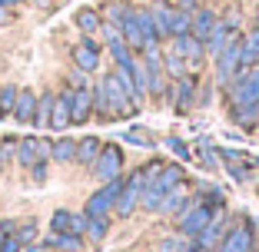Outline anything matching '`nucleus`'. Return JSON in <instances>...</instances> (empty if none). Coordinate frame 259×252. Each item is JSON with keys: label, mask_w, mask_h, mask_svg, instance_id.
<instances>
[{"label": "nucleus", "mask_w": 259, "mask_h": 252, "mask_svg": "<svg viewBox=\"0 0 259 252\" xmlns=\"http://www.w3.org/2000/svg\"><path fill=\"white\" fill-rule=\"evenodd\" d=\"M103 93H107V103H110V116H130V113H137V99H133V93L123 86V80H120V73H107L103 77Z\"/></svg>", "instance_id": "1"}, {"label": "nucleus", "mask_w": 259, "mask_h": 252, "mask_svg": "<svg viewBox=\"0 0 259 252\" xmlns=\"http://www.w3.org/2000/svg\"><path fill=\"white\" fill-rule=\"evenodd\" d=\"M123 186H126V183H123L120 176H116V179H110V183H103L90 199H87L83 216H90V219H107V213L113 209V203H116V196L123 192Z\"/></svg>", "instance_id": "2"}, {"label": "nucleus", "mask_w": 259, "mask_h": 252, "mask_svg": "<svg viewBox=\"0 0 259 252\" xmlns=\"http://www.w3.org/2000/svg\"><path fill=\"white\" fill-rule=\"evenodd\" d=\"M229 90H233V107L259 103V67L239 70L236 77H233V83H229Z\"/></svg>", "instance_id": "3"}, {"label": "nucleus", "mask_w": 259, "mask_h": 252, "mask_svg": "<svg viewBox=\"0 0 259 252\" xmlns=\"http://www.w3.org/2000/svg\"><path fill=\"white\" fill-rule=\"evenodd\" d=\"M239 60H243V37H233L216 54V77H220V83H233V77L239 73Z\"/></svg>", "instance_id": "4"}, {"label": "nucleus", "mask_w": 259, "mask_h": 252, "mask_svg": "<svg viewBox=\"0 0 259 252\" xmlns=\"http://www.w3.org/2000/svg\"><path fill=\"white\" fill-rule=\"evenodd\" d=\"M180 179H183V169L173 166V163H150L146 166V186H153V189H160V192H169L180 186Z\"/></svg>", "instance_id": "5"}, {"label": "nucleus", "mask_w": 259, "mask_h": 252, "mask_svg": "<svg viewBox=\"0 0 259 252\" xmlns=\"http://www.w3.org/2000/svg\"><path fill=\"white\" fill-rule=\"evenodd\" d=\"M120 173H123V153H120V146L103 143L97 163H93V176H97L100 183H110V179H116Z\"/></svg>", "instance_id": "6"}, {"label": "nucleus", "mask_w": 259, "mask_h": 252, "mask_svg": "<svg viewBox=\"0 0 259 252\" xmlns=\"http://www.w3.org/2000/svg\"><path fill=\"white\" fill-rule=\"evenodd\" d=\"M213 213H216V209H209L206 203H193V206L186 209L183 216H180V232H183V236H190V239H196L199 232L209 226Z\"/></svg>", "instance_id": "7"}, {"label": "nucleus", "mask_w": 259, "mask_h": 252, "mask_svg": "<svg viewBox=\"0 0 259 252\" xmlns=\"http://www.w3.org/2000/svg\"><path fill=\"white\" fill-rule=\"evenodd\" d=\"M220 252H256V232H252V222L246 219L243 226L229 229L220 242Z\"/></svg>", "instance_id": "8"}, {"label": "nucleus", "mask_w": 259, "mask_h": 252, "mask_svg": "<svg viewBox=\"0 0 259 252\" xmlns=\"http://www.w3.org/2000/svg\"><path fill=\"white\" fill-rule=\"evenodd\" d=\"M226 213L223 209H216L213 213V219H209V226H206L203 232H199L196 239H193V245H196L199 252H206V249H220V242H223V236H226Z\"/></svg>", "instance_id": "9"}, {"label": "nucleus", "mask_w": 259, "mask_h": 252, "mask_svg": "<svg viewBox=\"0 0 259 252\" xmlns=\"http://www.w3.org/2000/svg\"><path fill=\"white\" fill-rule=\"evenodd\" d=\"M73 63L83 73H93V70L100 67V46H97V40L90 37V33H83V40L76 43V50H73Z\"/></svg>", "instance_id": "10"}, {"label": "nucleus", "mask_w": 259, "mask_h": 252, "mask_svg": "<svg viewBox=\"0 0 259 252\" xmlns=\"http://www.w3.org/2000/svg\"><path fill=\"white\" fill-rule=\"evenodd\" d=\"M73 123V90H60V96L54 99V116H50V126L54 130H67Z\"/></svg>", "instance_id": "11"}, {"label": "nucleus", "mask_w": 259, "mask_h": 252, "mask_svg": "<svg viewBox=\"0 0 259 252\" xmlns=\"http://www.w3.org/2000/svg\"><path fill=\"white\" fill-rule=\"evenodd\" d=\"M233 37H236V23H233V20H216L213 33H209V40H206V50L216 57V54H220V50H223V46H226Z\"/></svg>", "instance_id": "12"}, {"label": "nucleus", "mask_w": 259, "mask_h": 252, "mask_svg": "<svg viewBox=\"0 0 259 252\" xmlns=\"http://www.w3.org/2000/svg\"><path fill=\"white\" fill-rule=\"evenodd\" d=\"M137 20H140V27H143V37H146V43H160V40H166V30H163V23L156 20L153 7H146V10H137Z\"/></svg>", "instance_id": "13"}, {"label": "nucleus", "mask_w": 259, "mask_h": 252, "mask_svg": "<svg viewBox=\"0 0 259 252\" xmlns=\"http://www.w3.org/2000/svg\"><path fill=\"white\" fill-rule=\"evenodd\" d=\"M93 116V86L73 90V123H87Z\"/></svg>", "instance_id": "14"}, {"label": "nucleus", "mask_w": 259, "mask_h": 252, "mask_svg": "<svg viewBox=\"0 0 259 252\" xmlns=\"http://www.w3.org/2000/svg\"><path fill=\"white\" fill-rule=\"evenodd\" d=\"M196 103V80L193 73H183V77L176 80V113H183Z\"/></svg>", "instance_id": "15"}, {"label": "nucleus", "mask_w": 259, "mask_h": 252, "mask_svg": "<svg viewBox=\"0 0 259 252\" xmlns=\"http://www.w3.org/2000/svg\"><path fill=\"white\" fill-rule=\"evenodd\" d=\"M213 27H216V14L209 7H196L193 10V37L196 40H209V33H213Z\"/></svg>", "instance_id": "16"}, {"label": "nucleus", "mask_w": 259, "mask_h": 252, "mask_svg": "<svg viewBox=\"0 0 259 252\" xmlns=\"http://www.w3.org/2000/svg\"><path fill=\"white\" fill-rule=\"evenodd\" d=\"M33 116H37V93L33 90H20L17 107H14V120L17 123H30L33 126Z\"/></svg>", "instance_id": "17"}, {"label": "nucleus", "mask_w": 259, "mask_h": 252, "mask_svg": "<svg viewBox=\"0 0 259 252\" xmlns=\"http://www.w3.org/2000/svg\"><path fill=\"white\" fill-rule=\"evenodd\" d=\"M123 40H126V46L130 50H143L146 46V37H143V27H140V20H137V10H130V17L123 20Z\"/></svg>", "instance_id": "18"}, {"label": "nucleus", "mask_w": 259, "mask_h": 252, "mask_svg": "<svg viewBox=\"0 0 259 252\" xmlns=\"http://www.w3.org/2000/svg\"><path fill=\"white\" fill-rule=\"evenodd\" d=\"M190 206H193V199L186 196V192L180 189V186H176V189H169L166 196H163V206H160V213H169V216L176 213V216H183Z\"/></svg>", "instance_id": "19"}, {"label": "nucleus", "mask_w": 259, "mask_h": 252, "mask_svg": "<svg viewBox=\"0 0 259 252\" xmlns=\"http://www.w3.org/2000/svg\"><path fill=\"white\" fill-rule=\"evenodd\" d=\"M44 153H47V146L37 143V139H23V143H17V163H20L23 169L33 166V163H37Z\"/></svg>", "instance_id": "20"}, {"label": "nucleus", "mask_w": 259, "mask_h": 252, "mask_svg": "<svg viewBox=\"0 0 259 252\" xmlns=\"http://www.w3.org/2000/svg\"><path fill=\"white\" fill-rule=\"evenodd\" d=\"M44 249H60V252H80L83 249V239L73 236V232H54V236L44 242Z\"/></svg>", "instance_id": "21"}, {"label": "nucleus", "mask_w": 259, "mask_h": 252, "mask_svg": "<svg viewBox=\"0 0 259 252\" xmlns=\"http://www.w3.org/2000/svg\"><path fill=\"white\" fill-rule=\"evenodd\" d=\"M259 67V30L246 33L243 37V60H239V70H252Z\"/></svg>", "instance_id": "22"}, {"label": "nucleus", "mask_w": 259, "mask_h": 252, "mask_svg": "<svg viewBox=\"0 0 259 252\" xmlns=\"http://www.w3.org/2000/svg\"><path fill=\"white\" fill-rule=\"evenodd\" d=\"M100 149H103V143H100L97 136H87L76 143V163H83V166H93L100 156Z\"/></svg>", "instance_id": "23"}, {"label": "nucleus", "mask_w": 259, "mask_h": 252, "mask_svg": "<svg viewBox=\"0 0 259 252\" xmlns=\"http://www.w3.org/2000/svg\"><path fill=\"white\" fill-rule=\"evenodd\" d=\"M190 33H193V14L176 7L169 17V37H190Z\"/></svg>", "instance_id": "24"}, {"label": "nucleus", "mask_w": 259, "mask_h": 252, "mask_svg": "<svg viewBox=\"0 0 259 252\" xmlns=\"http://www.w3.org/2000/svg\"><path fill=\"white\" fill-rule=\"evenodd\" d=\"M54 93L47 90L37 96V116H33V126H50V116H54Z\"/></svg>", "instance_id": "25"}, {"label": "nucleus", "mask_w": 259, "mask_h": 252, "mask_svg": "<svg viewBox=\"0 0 259 252\" xmlns=\"http://www.w3.org/2000/svg\"><path fill=\"white\" fill-rule=\"evenodd\" d=\"M107 46H110V57L116 60V67H133V63H137L133 50L126 46V40H113V43H107Z\"/></svg>", "instance_id": "26"}, {"label": "nucleus", "mask_w": 259, "mask_h": 252, "mask_svg": "<svg viewBox=\"0 0 259 252\" xmlns=\"http://www.w3.org/2000/svg\"><path fill=\"white\" fill-rule=\"evenodd\" d=\"M50 156H54L57 163H70V160H76V143H73V139H60V143H50Z\"/></svg>", "instance_id": "27"}, {"label": "nucleus", "mask_w": 259, "mask_h": 252, "mask_svg": "<svg viewBox=\"0 0 259 252\" xmlns=\"http://www.w3.org/2000/svg\"><path fill=\"white\" fill-rule=\"evenodd\" d=\"M17 96H20L17 86H0V116H14Z\"/></svg>", "instance_id": "28"}, {"label": "nucleus", "mask_w": 259, "mask_h": 252, "mask_svg": "<svg viewBox=\"0 0 259 252\" xmlns=\"http://www.w3.org/2000/svg\"><path fill=\"white\" fill-rule=\"evenodd\" d=\"M76 27H80L83 33H93V30L103 27V20L97 17V10H76Z\"/></svg>", "instance_id": "29"}, {"label": "nucleus", "mask_w": 259, "mask_h": 252, "mask_svg": "<svg viewBox=\"0 0 259 252\" xmlns=\"http://www.w3.org/2000/svg\"><path fill=\"white\" fill-rule=\"evenodd\" d=\"M50 232H73V213L57 209V213L50 216Z\"/></svg>", "instance_id": "30"}, {"label": "nucleus", "mask_w": 259, "mask_h": 252, "mask_svg": "<svg viewBox=\"0 0 259 252\" xmlns=\"http://www.w3.org/2000/svg\"><path fill=\"white\" fill-rule=\"evenodd\" d=\"M259 116V103H249V107H233V120L239 123V126H252Z\"/></svg>", "instance_id": "31"}, {"label": "nucleus", "mask_w": 259, "mask_h": 252, "mask_svg": "<svg viewBox=\"0 0 259 252\" xmlns=\"http://www.w3.org/2000/svg\"><path fill=\"white\" fill-rule=\"evenodd\" d=\"M123 139H126L130 146H140V149H153V136H150L146 130H137V126L123 133Z\"/></svg>", "instance_id": "32"}, {"label": "nucleus", "mask_w": 259, "mask_h": 252, "mask_svg": "<svg viewBox=\"0 0 259 252\" xmlns=\"http://www.w3.org/2000/svg\"><path fill=\"white\" fill-rule=\"evenodd\" d=\"M93 113H97L100 120H110V103H107L103 86H93Z\"/></svg>", "instance_id": "33"}, {"label": "nucleus", "mask_w": 259, "mask_h": 252, "mask_svg": "<svg viewBox=\"0 0 259 252\" xmlns=\"http://www.w3.org/2000/svg\"><path fill=\"white\" fill-rule=\"evenodd\" d=\"M163 67H166L169 73H173V77L180 80V77H183V67H186V60H183L180 54H173V50H166V54H163Z\"/></svg>", "instance_id": "34"}, {"label": "nucleus", "mask_w": 259, "mask_h": 252, "mask_svg": "<svg viewBox=\"0 0 259 252\" xmlns=\"http://www.w3.org/2000/svg\"><path fill=\"white\" fill-rule=\"evenodd\" d=\"M130 10H133V7H126V4H110V10H107L110 20H107V23H113V27H123V20L130 17Z\"/></svg>", "instance_id": "35"}, {"label": "nucleus", "mask_w": 259, "mask_h": 252, "mask_svg": "<svg viewBox=\"0 0 259 252\" xmlns=\"http://www.w3.org/2000/svg\"><path fill=\"white\" fill-rule=\"evenodd\" d=\"M107 226H110L107 219H90V216H87V232H90L93 242H100V239L107 236Z\"/></svg>", "instance_id": "36"}, {"label": "nucleus", "mask_w": 259, "mask_h": 252, "mask_svg": "<svg viewBox=\"0 0 259 252\" xmlns=\"http://www.w3.org/2000/svg\"><path fill=\"white\" fill-rule=\"evenodd\" d=\"M199 160H203L206 169H216V149H213V143H209V139H203V143H199Z\"/></svg>", "instance_id": "37"}, {"label": "nucleus", "mask_w": 259, "mask_h": 252, "mask_svg": "<svg viewBox=\"0 0 259 252\" xmlns=\"http://www.w3.org/2000/svg\"><path fill=\"white\" fill-rule=\"evenodd\" d=\"M0 252H23V242L17 239V232H10V236H0Z\"/></svg>", "instance_id": "38"}, {"label": "nucleus", "mask_w": 259, "mask_h": 252, "mask_svg": "<svg viewBox=\"0 0 259 252\" xmlns=\"http://www.w3.org/2000/svg\"><path fill=\"white\" fill-rule=\"evenodd\" d=\"M14 232H17V239H20L23 245H30L33 239H37V226H33V222H27V226H17Z\"/></svg>", "instance_id": "39"}, {"label": "nucleus", "mask_w": 259, "mask_h": 252, "mask_svg": "<svg viewBox=\"0 0 259 252\" xmlns=\"http://www.w3.org/2000/svg\"><path fill=\"white\" fill-rule=\"evenodd\" d=\"M166 146L173 149L176 156H183V160H190V156H193V149H190V146H186V143H183L180 136H169V139H166Z\"/></svg>", "instance_id": "40"}, {"label": "nucleus", "mask_w": 259, "mask_h": 252, "mask_svg": "<svg viewBox=\"0 0 259 252\" xmlns=\"http://www.w3.org/2000/svg\"><path fill=\"white\" fill-rule=\"evenodd\" d=\"M180 245H183V239H176V236H166L160 245H156V252H180Z\"/></svg>", "instance_id": "41"}, {"label": "nucleus", "mask_w": 259, "mask_h": 252, "mask_svg": "<svg viewBox=\"0 0 259 252\" xmlns=\"http://www.w3.org/2000/svg\"><path fill=\"white\" fill-rule=\"evenodd\" d=\"M87 232V216H73V236H83Z\"/></svg>", "instance_id": "42"}, {"label": "nucleus", "mask_w": 259, "mask_h": 252, "mask_svg": "<svg viewBox=\"0 0 259 252\" xmlns=\"http://www.w3.org/2000/svg\"><path fill=\"white\" fill-rule=\"evenodd\" d=\"M176 4H180V10H190V14L199 7V0H176Z\"/></svg>", "instance_id": "43"}, {"label": "nucleus", "mask_w": 259, "mask_h": 252, "mask_svg": "<svg viewBox=\"0 0 259 252\" xmlns=\"http://www.w3.org/2000/svg\"><path fill=\"white\" fill-rule=\"evenodd\" d=\"M229 176H233V179H239V183H243V179H246V169H239V166H229Z\"/></svg>", "instance_id": "44"}, {"label": "nucleus", "mask_w": 259, "mask_h": 252, "mask_svg": "<svg viewBox=\"0 0 259 252\" xmlns=\"http://www.w3.org/2000/svg\"><path fill=\"white\" fill-rule=\"evenodd\" d=\"M180 252H199L196 245H180Z\"/></svg>", "instance_id": "45"}, {"label": "nucleus", "mask_w": 259, "mask_h": 252, "mask_svg": "<svg viewBox=\"0 0 259 252\" xmlns=\"http://www.w3.org/2000/svg\"><path fill=\"white\" fill-rule=\"evenodd\" d=\"M4 156H7V149H4V143H0V169H4Z\"/></svg>", "instance_id": "46"}, {"label": "nucleus", "mask_w": 259, "mask_h": 252, "mask_svg": "<svg viewBox=\"0 0 259 252\" xmlns=\"http://www.w3.org/2000/svg\"><path fill=\"white\" fill-rule=\"evenodd\" d=\"M256 252H259V249H256Z\"/></svg>", "instance_id": "47"}]
</instances>
